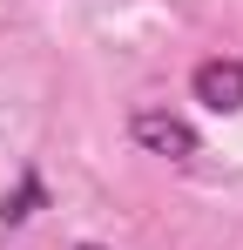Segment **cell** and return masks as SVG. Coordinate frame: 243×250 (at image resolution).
<instances>
[{
    "label": "cell",
    "instance_id": "obj_4",
    "mask_svg": "<svg viewBox=\"0 0 243 250\" xmlns=\"http://www.w3.org/2000/svg\"><path fill=\"white\" fill-rule=\"evenodd\" d=\"M75 250H108V244H75Z\"/></svg>",
    "mask_w": 243,
    "mask_h": 250
},
{
    "label": "cell",
    "instance_id": "obj_1",
    "mask_svg": "<svg viewBox=\"0 0 243 250\" xmlns=\"http://www.w3.org/2000/svg\"><path fill=\"white\" fill-rule=\"evenodd\" d=\"M128 142L149 149V156H169V163H189L202 149L196 128L182 122V115H169V108H135V115H128Z\"/></svg>",
    "mask_w": 243,
    "mask_h": 250
},
{
    "label": "cell",
    "instance_id": "obj_3",
    "mask_svg": "<svg viewBox=\"0 0 243 250\" xmlns=\"http://www.w3.org/2000/svg\"><path fill=\"white\" fill-rule=\"evenodd\" d=\"M40 203H47V183L27 169V176H20V189L0 203V230H20V223H34V209H40Z\"/></svg>",
    "mask_w": 243,
    "mask_h": 250
},
{
    "label": "cell",
    "instance_id": "obj_2",
    "mask_svg": "<svg viewBox=\"0 0 243 250\" xmlns=\"http://www.w3.org/2000/svg\"><path fill=\"white\" fill-rule=\"evenodd\" d=\"M189 95H196L209 115H243V61H237V54H209V61H196Z\"/></svg>",
    "mask_w": 243,
    "mask_h": 250
}]
</instances>
